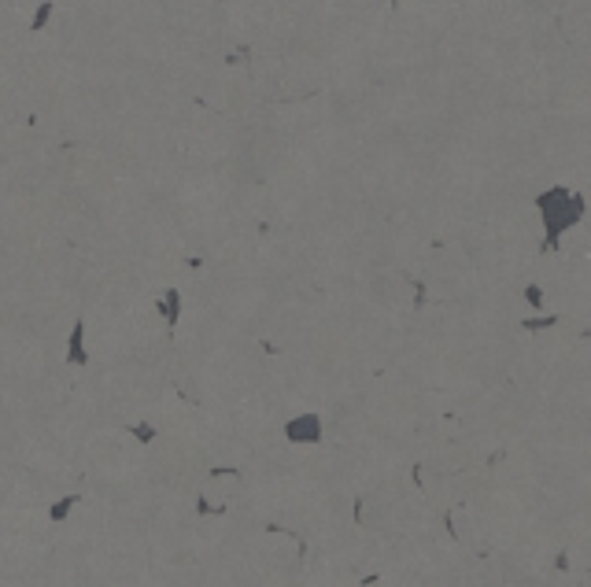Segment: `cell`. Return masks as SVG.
Wrapping results in <instances>:
<instances>
[{"label": "cell", "instance_id": "3957f363", "mask_svg": "<svg viewBox=\"0 0 591 587\" xmlns=\"http://www.w3.org/2000/svg\"><path fill=\"white\" fill-rule=\"evenodd\" d=\"M285 436H289L292 443H318V436H322V421H318L314 414L292 417V421L285 425Z\"/></svg>", "mask_w": 591, "mask_h": 587}, {"label": "cell", "instance_id": "8992f818", "mask_svg": "<svg viewBox=\"0 0 591 587\" xmlns=\"http://www.w3.org/2000/svg\"><path fill=\"white\" fill-rule=\"evenodd\" d=\"M52 15H56V4H52V0H41V4L34 8V15H30V30H34V34H37V30H45Z\"/></svg>", "mask_w": 591, "mask_h": 587}, {"label": "cell", "instance_id": "5b68a950", "mask_svg": "<svg viewBox=\"0 0 591 587\" xmlns=\"http://www.w3.org/2000/svg\"><path fill=\"white\" fill-rule=\"evenodd\" d=\"M74 506H78V495H59V499H52V506H48V521L63 525V521L74 514Z\"/></svg>", "mask_w": 591, "mask_h": 587}, {"label": "cell", "instance_id": "7a4b0ae2", "mask_svg": "<svg viewBox=\"0 0 591 587\" xmlns=\"http://www.w3.org/2000/svg\"><path fill=\"white\" fill-rule=\"evenodd\" d=\"M152 307H156V314H159L166 325H177V321H182V314H185V296H182V289H163Z\"/></svg>", "mask_w": 591, "mask_h": 587}, {"label": "cell", "instance_id": "6da1fadb", "mask_svg": "<svg viewBox=\"0 0 591 587\" xmlns=\"http://www.w3.org/2000/svg\"><path fill=\"white\" fill-rule=\"evenodd\" d=\"M63 358L67 366H89V347H85V318H78L67 333V344H63Z\"/></svg>", "mask_w": 591, "mask_h": 587}, {"label": "cell", "instance_id": "277c9868", "mask_svg": "<svg viewBox=\"0 0 591 587\" xmlns=\"http://www.w3.org/2000/svg\"><path fill=\"white\" fill-rule=\"evenodd\" d=\"M126 436L137 440L140 447H148V443L159 440V428H156V421H145V417H140V421H130V425H126Z\"/></svg>", "mask_w": 591, "mask_h": 587}]
</instances>
